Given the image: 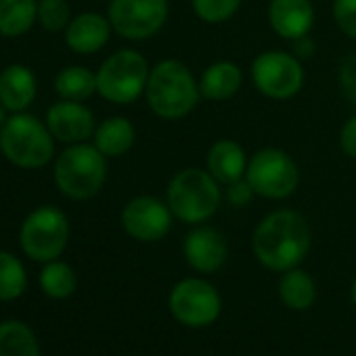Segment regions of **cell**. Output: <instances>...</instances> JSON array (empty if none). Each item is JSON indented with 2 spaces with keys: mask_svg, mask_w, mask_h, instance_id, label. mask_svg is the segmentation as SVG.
<instances>
[{
  "mask_svg": "<svg viewBox=\"0 0 356 356\" xmlns=\"http://www.w3.org/2000/svg\"><path fill=\"white\" fill-rule=\"evenodd\" d=\"M254 254L270 270H291L308 254L310 229L302 214L293 210L270 212L254 233Z\"/></svg>",
  "mask_w": 356,
  "mask_h": 356,
  "instance_id": "1",
  "label": "cell"
},
{
  "mask_svg": "<svg viewBox=\"0 0 356 356\" xmlns=\"http://www.w3.org/2000/svg\"><path fill=\"white\" fill-rule=\"evenodd\" d=\"M149 109L161 120H181L189 115L200 103V82L193 78L191 70L176 61H159L151 74L145 88Z\"/></svg>",
  "mask_w": 356,
  "mask_h": 356,
  "instance_id": "2",
  "label": "cell"
},
{
  "mask_svg": "<svg viewBox=\"0 0 356 356\" xmlns=\"http://www.w3.org/2000/svg\"><path fill=\"white\" fill-rule=\"evenodd\" d=\"M220 183L202 168L178 172L165 191V204L174 218L187 225H200L212 218L220 208Z\"/></svg>",
  "mask_w": 356,
  "mask_h": 356,
  "instance_id": "3",
  "label": "cell"
},
{
  "mask_svg": "<svg viewBox=\"0 0 356 356\" xmlns=\"http://www.w3.org/2000/svg\"><path fill=\"white\" fill-rule=\"evenodd\" d=\"M107 176L105 155L88 143L70 145L55 163V183L59 191L72 200L95 197Z\"/></svg>",
  "mask_w": 356,
  "mask_h": 356,
  "instance_id": "4",
  "label": "cell"
},
{
  "mask_svg": "<svg viewBox=\"0 0 356 356\" xmlns=\"http://www.w3.org/2000/svg\"><path fill=\"white\" fill-rule=\"evenodd\" d=\"M0 151L19 168H42L55 153L53 132L30 113H15L0 128Z\"/></svg>",
  "mask_w": 356,
  "mask_h": 356,
  "instance_id": "5",
  "label": "cell"
},
{
  "mask_svg": "<svg viewBox=\"0 0 356 356\" xmlns=\"http://www.w3.org/2000/svg\"><path fill=\"white\" fill-rule=\"evenodd\" d=\"M149 74V63L140 53L132 49L118 51L99 67L97 92L115 105H128L145 92Z\"/></svg>",
  "mask_w": 356,
  "mask_h": 356,
  "instance_id": "6",
  "label": "cell"
},
{
  "mask_svg": "<svg viewBox=\"0 0 356 356\" xmlns=\"http://www.w3.org/2000/svg\"><path fill=\"white\" fill-rule=\"evenodd\" d=\"M245 181L260 197L285 200L298 189L300 170L291 155L283 149L264 147L248 161Z\"/></svg>",
  "mask_w": 356,
  "mask_h": 356,
  "instance_id": "7",
  "label": "cell"
},
{
  "mask_svg": "<svg viewBox=\"0 0 356 356\" xmlns=\"http://www.w3.org/2000/svg\"><path fill=\"white\" fill-rule=\"evenodd\" d=\"M70 237V225L61 210L44 206L34 210L22 227V248L24 252L38 262L57 260L65 250Z\"/></svg>",
  "mask_w": 356,
  "mask_h": 356,
  "instance_id": "8",
  "label": "cell"
},
{
  "mask_svg": "<svg viewBox=\"0 0 356 356\" xmlns=\"http://www.w3.org/2000/svg\"><path fill=\"white\" fill-rule=\"evenodd\" d=\"M254 86L268 99L285 101L304 86V70L296 55L285 51H264L252 63Z\"/></svg>",
  "mask_w": 356,
  "mask_h": 356,
  "instance_id": "9",
  "label": "cell"
},
{
  "mask_svg": "<svg viewBox=\"0 0 356 356\" xmlns=\"http://www.w3.org/2000/svg\"><path fill=\"white\" fill-rule=\"evenodd\" d=\"M170 13L168 0H111L107 17L115 34L126 40H147L155 36Z\"/></svg>",
  "mask_w": 356,
  "mask_h": 356,
  "instance_id": "10",
  "label": "cell"
},
{
  "mask_svg": "<svg viewBox=\"0 0 356 356\" xmlns=\"http://www.w3.org/2000/svg\"><path fill=\"white\" fill-rule=\"evenodd\" d=\"M170 310L183 325L206 327L220 314V296L208 281L185 279L172 289Z\"/></svg>",
  "mask_w": 356,
  "mask_h": 356,
  "instance_id": "11",
  "label": "cell"
},
{
  "mask_svg": "<svg viewBox=\"0 0 356 356\" xmlns=\"http://www.w3.org/2000/svg\"><path fill=\"white\" fill-rule=\"evenodd\" d=\"M172 218L174 214L168 204L151 195L134 197L122 210L124 231L138 241H159L165 237L172 227Z\"/></svg>",
  "mask_w": 356,
  "mask_h": 356,
  "instance_id": "12",
  "label": "cell"
},
{
  "mask_svg": "<svg viewBox=\"0 0 356 356\" xmlns=\"http://www.w3.org/2000/svg\"><path fill=\"white\" fill-rule=\"evenodd\" d=\"M47 126L55 138L70 145L86 143L90 136H95L97 130L92 111L84 107L80 101H65V99L49 109Z\"/></svg>",
  "mask_w": 356,
  "mask_h": 356,
  "instance_id": "13",
  "label": "cell"
},
{
  "mask_svg": "<svg viewBox=\"0 0 356 356\" xmlns=\"http://www.w3.org/2000/svg\"><path fill=\"white\" fill-rule=\"evenodd\" d=\"M185 258L200 273H216L229 254L227 241L220 231L212 227L193 229L185 239Z\"/></svg>",
  "mask_w": 356,
  "mask_h": 356,
  "instance_id": "14",
  "label": "cell"
},
{
  "mask_svg": "<svg viewBox=\"0 0 356 356\" xmlns=\"http://www.w3.org/2000/svg\"><path fill=\"white\" fill-rule=\"evenodd\" d=\"M268 24L285 40H296L310 34L314 9L310 0H270Z\"/></svg>",
  "mask_w": 356,
  "mask_h": 356,
  "instance_id": "15",
  "label": "cell"
},
{
  "mask_svg": "<svg viewBox=\"0 0 356 356\" xmlns=\"http://www.w3.org/2000/svg\"><path fill=\"white\" fill-rule=\"evenodd\" d=\"M111 30L109 17H103L101 13H82L70 22L65 42L78 55H92L107 44Z\"/></svg>",
  "mask_w": 356,
  "mask_h": 356,
  "instance_id": "16",
  "label": "cell"
},
{
  "mask_svg": "<svg viewBox=\"0 0 356 356\" xmlns=\"http://www.w3.org/2000/svg\"><path fill=\"white\" fill-rule=\"evenodd\" d=\"M36 97V78L26 65H9L0 72V103L7 111L22 113Z\"/></svg>",
  "mask_w": 356,
  "mask_h": 356,
  "instance_id": "17",
  "label": "cell"
},
{
  "mask_svg": "<svg viewBox=\"0 0 356 356\" xmlns=\"http://www.w3.org/2000/svg\"><path fill=\"white\" fill-rule=\"evenodd\" d=\"M248 157L239 143L225 138L210 147L208 151V172L220 185H231L245 176Z\"/></svg>",
  "mask_w": 356,
  "mask_h": 356,
  "instance_id": "18",
  "label": "cell"
},
{
  "mask_svg": "<svg viewBox=\"0 0 356 356\" xmlns=\"http://www.w3.org/2000/svg\"><path fill=\"white\" fill-rule=\"evenodd\" d=\"M243 84L241 67L233 61L212 63L200 78V92L208 101H227L239 92Z\"/></svg>",
  "mask_w": 356,
  "mask_h": 356,
  "instance_id": "19",
  "label": "cell"
},
{
  "mask_svg": "<svg viewBox=\"0 0 356 356\" xmlns=\"http://www.w3.org/2000/svg\"><path fill=\"white\" fill-rule=\"evenodd\" d=\"M134 126L126 118H109L95 130V147L105 157H120L134 145Z\"/></svg>",
  "mask_w": 356,
  "mask_h": 356,
  "instance_id": "20",
  "label": "cell"
},
{
  "mask_svg": "<svg viewBox=\"0 0 356 356\" xmlns=\"http://www.w3.org/2000/svg\"><path fill=\"white\" fill-rule=\"evenodd\" d=\"M38 22L36 0H0V34L7 38L24 36Z\"/></svg>",
  "mask_w": 356,
  "mask_h": 356,
  "instance_id": "21",
  "label": "cell"
},
{
  "mask_svg": "<svg viewBox=\"0 0 356 356\" xmlns=\"http://www.w3.org/2000/svg\"><path fill=\"white\" fill-rule=\"evenodd\" d=\"M0 356H40L32 329L19 321L0 325Z\"/></svg>",
  "mask_w": 356,
  "mask_h": 356,
  "instance_id": "22",
  "label": "cell"
},
{
  "mask_svg": "<svg viewBox=\"0 0 356 356\" xmlns=\"http://www.w3.org/2000/svg\"><path fill=\"white\" fill-rule=\"evenodd\" d=\"M55 90L65 101H84L97 90V74L82 65L65 67L55 80Z\"/></svg>",
  "mask_w": 356,
  "mask_h": 356,
  "instance_id": "23",
  "label": "cell"
},
{
  "mask_svg": "<svg viewBox=\"0 0 356 356\" xmlns=\"http://www.w3.org/2000/svg\"><path fill=\"white\" fill-rule=\"evenodd\" d=\"M279 296L283 304H287L293 310H304L314 302L316 287L312 279L304 270H285L281 283H279Z\"/></svg>",
  "mask_w": 356,
  "mask_h": 356,
  "instance_id": "24",
  "label": "cell"
},
{
  "mask_svg": "<svg viewBox=\"0 0 356 356\" xmlns=\"http://www.w3.org/2000/svg\"><path fill=\"white\" fill-rule=\"evenodd\" d=\"M40 285L51 298L63 300V298H70L76 291L78 281H76V273L72 270L70 264L51 260L40 273Z\"/></svg>",
  "mask_w": 356,
  "mask_h": 356,
  "instance_id": "25",
  "label": "cell"
},
{
  "mask_svg": "<svg viewBox=\"0 0 356 356\" xmlns=\"http://www.w3.org/2000/svg\"><path fill=\"white\" fill-rule=\"evenodd\" d=\"M26 268L24 264L7 254L0 252V300H15L26 289Z\"/></svg>",
  "mask_w": 356,
  "mask_h": 356,
  "instance_id": "26",
  "label": "cell"
},
{
  "mask_svg": "<svg viewBox=\"0 0 356 356\" xmlns=\"http://www.w3.org/2000/svg\"><path fill=\"white\" fill-rule=\"evenodd\" d=\"M72 22V11L65 0H40L38 3V24L47 32H63Z\"/></svg>",
  "mask_w": 356,
  "mask_h": 356,
  "instance_id": "27",
  "label": "cell"
},
{
  "mask_svg": "<svg viewBox=\"0 0 356 356\" xmlns=\"http://www.w3.org/2000/svg\"><path fill=\"white\" fill-rule=\"evenodd\" d=\"M241 0H193L195 15L206 24H225L239 11Z\"/></svg>",
  "mask_w": 356,
  "mask_h": 356,
  "instance_id": "28",
  "label": "cell"
},
{
  "mask_svg": "<svg viewBox=\"0 0 356 356\" xmlns=\"http://www.w3.org/2000/svg\"><path fill=\"white\" fill-rule=\"evenodd\" d=\"M333 19L348 38L356 40V0H333Z\"/></svg>",
  "mask_w": 356,
  "mask_h": 356,
  "instance_id": "29",
  "label": "cell"
},
{
  "mask_svg": "<svg viewBox=\"0 0 356 356\" xmlns=\"http://www.w3.org/2000/svg\"><path fill=\"white\" fill-rule=\"evenodd\" d=\"M339 84H341L343 97L352 105H356V53L343 59L339 67Z\"/></svg>",
  "mask_w": 356,
  "mask_h": 356,
  "instance_id": "30",
  "label": "cell"
},
{
  "mask_svg": "<svg viewBox=\"0 0 356 356\" xmlns=\"http://www.w3.org/2000/svg\"><path fill=\"white\" fill-rule=\"evenodd\" d=\"M254 195L256 193H254L252 185L245 181V176L239 178V181H235V183H231V185H227V200L233 206H239V208L241 206H248Z\"/></svg>",
  "mask_w": 356,
  "mask_h": 356,
  "instance_id": "31",
  "label": "cell"
},
{
  "mask_svg": "<svg viewBox=\"0 0 356 356\" xmlns=\"http://www.w3.org/2000/svg\"><path fill=\"white\" fill-rule=\"evenodd\" d=\"M339 145H341V151L356 159V115H352L343 126H341V132H339Z\"/></svg>",
  "mask_w": 356,
  "mask_h": 356,
  "instance_id": "32",
  "label": "cell"
},
{
  "mask_svg": "<svg viewBox=\"0 0 356 356\" xmlns=\"http://www.w3.org/2000/svg\"><path fill=\"white\" fill-rule=\"evenodd\" d=\"M291 47H293V53H296V57L298 59H308V57H312V53H314V42H312V38L306 34V36H300V38H296V40H291Z\"/></svg>",
  "mask_w": 356,
  "mask_h": 356,
  "instance_id": "33",
  "label": "cell"
},
{
  "mask_svg": "<svg viewBox=\"0 0 356 356\" xmlns=\"http://www.w3.org/2000/svg\"><path fill=\"white\" fill-rule=\"evenodd\" d=\"M7 122V107L0 103V128H3V124Z\"/></svg>",
  "mask_w": 356,
  "mask_h": 356,
  "instance_id": "34",
  "label": "cell"
},
{
  "mask_svg": "<svg viewBox=\"0 0 356 356\" xmlns=\"http://www.w3.org/2000/svg\"><path fill=\"white\" fill-rule=\"evenodd\" d=\"M352 300H354V304H356V279H354V285H352Z\"/></svg>",
  "mask_w": 356,
  "mask_h": 356,
  "instance_id": "35",
  "label": "cell"
}]
</instances>
